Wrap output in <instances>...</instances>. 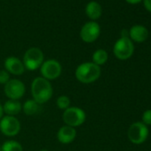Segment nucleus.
Returning <instances> with one entry per match:
<instances>
[{
	"label": "nucleus",
	"mask_w": 151,
	"mask_h": 151,
	"mask_svg": "<svg viewBox=\"0 0 151 151\" xmlns=\"http://www.w3.org/2000/svg\"><path fill=\"white\" fill-rule=\"evenodd\" d=\"M52 86L47 79L37 77L36 78L31 84V94L33 100L37 103L44 104L46 103L52 96Z\"/></svg>",
	"instance_id": "1"
},
{
	"label": "nucleus",
	"mask_w": 151,
	"mask_h": 151,
	"mask_svg": "<svg viewBox=\"0 0 151 151\" xmlns=\"http://www.w3.org/2000/svg\"><path fill=\"white\" fill-rule=\"evenodd\" d=\"M101 67L93 62H84L76 68V78L80 83L91 84L95 82L101 77Z\"/></svg>",
	"instance_id": "2"
},
{
	"label": "nucleus",
	"mask_w": 151,
	"mask_h": 151,
	"mask_svg": "<svg viewBox=\"0 0 151 151\" xmlns=\"http://www.w3.org/2000/svg\"><path fill=\"white\" fill-rule=\"evenodd\" d=\"M86 119V112L78 107H69L63 111L62 120L65 125L71 126L73 128L82 125Z\"/></svg>",
	"instance_id": "3"
},
{
	"label": "nucleus",
	"mask_w": 151,
	"mask_h": 151,
	"mask_svg": "<svg viewBox=\"0 0 151 151\" xmlns=\"http://www.w3.org/2000/svg\"><path fill=\"white\" fill-rule=\"evenodd\" d=\"M23 65L25 69L34 71L40 68L44 62V53L37 47H31L26 51L23 56Z\"/></svg>",
	"instance_id": "4"
},
{
	"label": "nucleus",
	"mask_w": 151,
	"mask_h": 151,
	"mask_svg": "<svg viewBox=\"0 0 151 151\" xmlns=\"http://www.w3.org/2000/svg\"><path fill=\"white\" fill-rule=\"evenodd\" d=\"M62 71V68L60 63L53 59L47 60L43 62L40 67L41 77L47 79L48 81L57 79Z\"/></svg>",
	"instance_id": "5"
},
{
	"label": "nucleus",
	"mask_w": 151,
	"mask_h": 151,
	"mask_svg": "<svg viewBox=\"0 0 151 151\" xmlns=\"http://www.w3.org/2000/svg\"><path fill=\"white\" fill-rule=\"evenodd\" d=\"M133 50L134 46L131 39L129 37H121L116 42L113 52L117 59L124 60L132 55Z\"/></svg>",
	"instance_id": "6"
},
{
	"label": "nucleus",
	"mask_w": 151,
	"mask_h": 151,
	"mask_svg": "<svg viewBox=\"0 0 151 151\" xmlns=\"http://www.w3.org/2000/svg\"><path fill=\"white\" fill-rule=\"evenodd\" d=\"M6 96L9 100L18 101L23 97L26 92V87L23 82L19 79H10L4 87Z\"/></svg>",
	"instance_id": "7"
},
{
	"label": "nucleus",
	"mask_w": 151,
	"mask_h": 151,
	"mask_svg": "<svg viewBox=\"0 0 151 151\" xmlns=\"http://www.w3.org/2000/svg\"><path fill=\"white\" fill-rule=\"evenodd\" d=\"M21 131V123L17 117L12 116H3L0 120V132L5 136L14 137Z\"/></svg>",
	"instance_id": "8"
},
{
	"label": "nucleus",
	"mask_w": 151,
	"mask_h": 151,
	"mask_svg": "<svg viewBox=\"0 0 151 151\" xmlns=\"http://www.w3.org/2000/svg\"><path fill=\"white\" fill-rule=\"evenodd\" d=\"M148 135V130L145 124L143 123H134L128 130V138L134 144L143 143Z\"/></svg>",
	"instance_id": "9"
},
{
	"label": "nucleus",
	"mask_w": 151,
	"mask_h": 151,
	"mask_svg": "<svg viewBox=\"0 0 151 151\" xmlns=\"http://www.w3.org/2000/svg\"><path fill=\"white\" fill-rule=\"evenodd\" d=\"M101 28L100 25L95 22H86L81 29L80 37L81 39L86 43L94 42L100 36Z\"/></svg>",
	"instance_id": "10"
},
{
	"label": "nucleus",
	"mask_w": 151,
	"mask_h": 151,
	"mask_svg": "<svg viewBox=\"0 0 151 151\" xmlns=\"http://www.w3.org/2000/svg\"><path fill=\"white\" fill-rule=\"evenodd\" d=\"M5 69L9 73L15 76H21L25 71V67L23 62L17 57L10 56L7 57L5 60Z\"/></svg>",
	"instance_id": "11"
},
{
	"label": "nucleus",
	"mask_w": 151,
	"mask_h": 151,
	"mask_svg": "<svg viewBox=\"0 0 151 151\" xmlns=\"http://www.w3.org/2000/svg\"><path fill=\"white\" fill-rule=\"evenodd\" d=\"M76 137H77V131L68 125L61 126L57 132V139L61 144H69L74 141Z\"/></svg>",
	"instance_id": "12"
},
{
	"label": "nucleus",
	"mask_w": 151,
	"mask_h": 151,
	"mask_svg": "<svg viewBox=\"0 0 151 151\" xmlns=\"http://www.w3.org/2000/svg\"><path fill=\"white\" fill-rule=\"evenodd\" d=\"M148 36L147 29L141 25H135L131 28L129 31V37L135 42L141 43L144 42Z\"/></svg>",
	"instance_id": "13"
},
{
	"label": "nucleus",
	"mask_w": 151,
	"mask_h": 151,
	"mask_svg": "<svg viewBox=\"0 0 151 151\" xmlns=\"http://www.w3.org/2000/svg\"><path fill=\"white\" fill-rule=\"evenodd\" d=\"M22 110V105L19 101L8 100L3 105V111L6 116H15Z\"/></svg>",
	"instance_id": "14"
},
{
	"label": "nucleus",
	"mask_w": 151,
	"mask_h": 151,
	"mask_svg": "<svg viewBox=\"0 0 151 151\" xmlns=\"http://www.w3.org/2000/svg\"><path fill=\"white\" fill-rule=\"evenodd\" d=\"M101 13H102V9H101V5L98 2L92 1L88 3L86 7V14L90 19L93 21L99 19L101 15Z\"/></svg>",
	"instance_id": "15"
},
{
	"label": "nucleus",
	"mask_w": 151,
	"mask_h": 151,
	"mask_svg": "<svg viewBox=\"0 0 151 151\" xmlns=\"http://www.w3.org/2000/svg\"><path fill=\"white\" fill-rule=\"evenodd\" d=\"M40 109H41L40 104L37 103L33 99L27 100L24 102V104L22 105V110H23L24 114L27 116H34V115L39 113Z\"/></svg>",
	"instance_id": "16"
},
{
	"label": "nucleus",
	"mask_w": 151,
	"mask_h": 151,
	"mask_svg": "<svg viewBox=\"0 0 151 151\" xmlns=\"http://www.w3.org/2000/svg\"><path fill=\"white\" fill-rule=\"evenodd\" d=\"M108 58H109L108 52L103 49H99L95 51L93 54V62L98 66H101L107 62Z\"/></svg>",
	"instance_id": "17"
},
{
	"label": "nucleus",
	"mask_w": 151,
	"mask_h": 151,
	"mask_svg": "<svg viewBox=\"0 0 151 151\" xmlns=\"http://www.w3.org/2000/svg\"><path fill=\"white\" fill-rule=\"evenodd\" d=\"M1 151H23L22 144L16 140H6L1 146Z\"/></svg>",
	"instance_id": "18"
},
{
	"label": "nucleus",
	"mask_w": 151,
	"mask_h": 151,
	"mask_svg": "<svg viewBox=\"0 0 151 151\" xmlns=\"http://www.w3.org/2000/svg\"><path fill=\"white\" fill-rule=\"evenodd\" d=\"M56 105L60 109L66 110L70 107V99L66 95H60L56 100Z\"/></svg>",
	"instance_id": "19"
},
{
	"label": "nucleus",
	"mask_w": 151,
	"mask_h": 151,
	"mask_svg": "<svg viewBox=\"0 0 151 151\" xmlns=\"http://www.w3.org/2000/svg\"><path fill=\"white\" fill-rule=\"evenodd\" d=\"M10 80V74L6 70H0V85H6Z\"/></svg>",
	"instance_id": "20"
},
{
	"label": "nucleus",
	"mask_w": 151,
	"mask_h": 151,
	"mask_svg": "<svg viewBox=\"0 0 151 151\" xmlns=\"http://www.w3.org/2000/svg\"><path fill=\"white\" fill-rule=\"evenodd\" d=\"M142 120L145 124L151 125V109H148L143 113L142 116Z\"/></svg>",
	"instance_id": "21"
},
{
	"label": "nucleus",
	"mask_w": 151,
	"mask_h": 151,
	"mask_svg": "<svg viewBox=\"0 0 151 151\" xmlns=\"http://www.w3.org/2000/svg\"><path fill=\"white\" fill-rule=\"evenodd\" d=\"M144 6L147 11L151 13V0H144Z\"/></svg>",
	"instance_id": "22"
},
{
	"label": "nucleus",
	"mask_w": 151,
	"mask_h": 151,
	"mask_svg": "<svg viewBox=\"0 0 151 151\" xmlns=\"http://www.w3.org/2000/svg\"><path fill=\"white\" fill-rule=\"evenodd\" d=\"M121 37H129V32L126 29H123L121 32Z\"/></svg>",
	"instance_id": "23"
},
{
	"label": "nucleus",
	"mask_w": 151,
	"mask_h": 151,
	"mask_svg": "<svg viewBox=\"0 0 151 151\" xmlns=\"http://www.w3.org/2000/svg\"><path fill=\"white\" fill-rule=\"evenodd\" d=\"M125 1L127 2V3H129V4H132V5H134V4H138V3H139L141 0H125Z\"/></svg>",
	"instance_id": "24"
},
{
	"label": "nucleus",
	"mask_w": 151,
	"mask_h": 151,
	"mask_svg": "<svg viewBox=\"0 0 151 151\" xmlns=\"http://www.w3.org/2000/svg\"><path fill=\"white\" fill-rule=\"evenodd\" d=\"M3 114H4V111H3V105H1L0 103V120L3 117Z\"/></svg>",
	"instance_id": "25"
},
{
	"label": "nucleus",
	"mask_w": 151,
	"mask_h": 151,
	"mask_svg": "<svg viewBox=\"0 0 151 151\" xmlns=\"http://www.w3.org/2000/svg\"><path fill=\"white\" fill-rule=\"evenodd\" d=\"M39 151H48L47 149H41V150H39Z\"/></svg>",
	"instance_id": "26"
},
{
	"label": "nucleus",
	"mask_w": 151,
	"mask_h": 151,
	"mask_svg": "<svg viewBox=\"0 0 151 151\" xmlns=\"http://www.w3.org/2000/svg\"><path fill=\"white\" fill-rule=\"evenodd\" d=\"M0 151H1V146H0Z\"/></svg>",
	"instance_id": "27"
}]
</instances>
